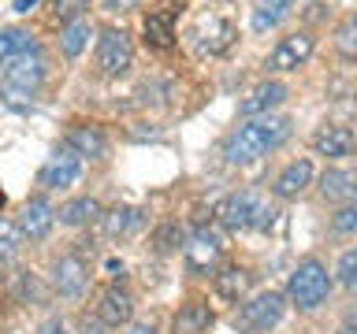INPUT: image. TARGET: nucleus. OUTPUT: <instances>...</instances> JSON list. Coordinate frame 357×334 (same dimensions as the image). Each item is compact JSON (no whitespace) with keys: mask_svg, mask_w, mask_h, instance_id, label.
Listing matches in <instances>:
<instances>
[{"mask_svg":"<svg viewBox=\"0 0 357 334\" xmlns=\"http://www.w3.org/2000/svg\"><path fill=\"white\" fill-rule=\"evenodd\" d=\"M290 138V119L283 116H257L245 119L242 127H234L223 141V160L231 167H245L257 164L261 156H268L272 149H279Z\"/></svg>","mask_w":357,"mask_h":334,"instance_id":"f257e3e1","label":"nucleus"},{"mask_svg":"<svg viewBox=\"0 0 357 334\" xmlns=\"http://www.w3.org/2000/svg\"><path fill=\"white\" fill-rule=\"evenodd\" d=\"M45 71H49V63H45L41 49L11 56V60L0 63V93H4L11 104H26V100H33V93L41 89Z\"/></svg>","mask_w":357,"mask_h":334,"instance_id":"f03ea898","label":"nucleus"},{"mask_svg":"<svg viewBox=\"0 0 357 334\" xmlns=\"http://www.w3.org/2000/svg\"><path fill=\"white\" fill-rule=\"evenodd\" d=\"M331 275L328 267H324L317 256H309V260H301L294 271H290V283H287V297L290 305L301 308V312H317L324 301L331 297Z\"/></svg>","mask_w":357,"mask_h":334,"instance_id":"7ed1b4c3","label":"nucleus"},{"mask_svg":"<svg viewBox=\"0 0 357 334\" xmlns=\"http://www.w3.org/2000/svg\"><path fill=\"white\" fill-rule=\"evenodd\" d=\"M287 312V297L279 289H261L253 294L250 301H242L238 312H234V327L238 331H250V334H261V331H272Z\"/></svg>","mask_w":357,"mask_h":334,"instance_id":"20e7f679","label":"nucleus"},{"mask_svg":"<svg viewBox=\"0 0 357 334\" xmlns=\"http://www.w3.org/2000/svg\"><path fill=\"white\" fill-rule=\"evenodd\" d=\"M134 67V41L127 30L105 26L97 38V71L105 78H123Z\"/></svg>","mask_w":357,"mask_h":334,"instance_id":"39448f33","label":"nucleus"},{"mask_svg":"<svg viewBox=\"0 0 357 334\" xmlns=\"http://www.w3.org/2000/svg\"><path fill=\"white\" fill-rule=\"evenodd\" d=\"M183 256H186V271L190 275H212L220 267V260H223V238H220V230L197 227L186 238Z\"/></svg>","mask_w":357,"mask_h":334,"instance_id":"423d86ee","label":"nucleus"},{"mask_svg":"<svg viewBox=\"0 0 357 334\" xmlns=\"http://www.w3.org/2000/svg\"><path fill=\"white\" fill-rule=\"evenodd\" d=\"M49 286H52V294H60L67 301H78L89 286V264L78 253L56 256L52 267H49Z\"/></svg>","mask_w":357,"mask_h":334,"instance_id":"0eeeda50","label":"nucleus"},{"mask_svg":"<svg viewBox=\"0 0 357 334\" xmlns=\"http://www.w3.org/2000/svg\"><path fill=\"white\" fill-rule=\"evenodd\" d=\"M312 49H317V38H312L309 30L287 33V38H279V45L272 49V56H268V67H272V71H279V74L298 71L301 63H309Z\"/></svg>","mask_w":357,"mask_h":334,"instance_id":"6e6552de","label":"nucleus"},{"mask_svg":"<svg viewBox=\"0 0 357 334\" xmlns=\"http://www.w3.org/2000/svg\"><path fill=\"white\" fill-rule=\"evenodd\" d=\"M78 175H82V156L63 145L60 152H52L49 160L41 164L38 186H41V189H67V186L78 182Z\"/></svg>","mask_w":357,"mask_h":334,"instance_id":"1a4fd4ad","label":"nucleus"},{"mask_svg":"<svg viewBox=\"0 0 357 334\" xmlns=\"http://www.w3.org/2000/svg\"><path fill=\"white\" fill-rule=\"evenodd\" d=\"M257 205H261V197L253 193V189H238V193H227L216 205V219L223 230H245L253 227V216H257Z\"/></svg>","mask_w":357,"mask_h":334,"instance_id":"9d476101","label":"nucleus"},{"mask_svg":"<svg viewBox=\"0 0 357 334\" xmlns=\"http://www.w3.org/2000/svg\"><path fill=\"white\" fill-rule=\"evenodd\" d=\"M56 208H52V200L45 197V193H38V197H30L26 205L19 208V227H22V234H26L30 241H41V238H49V230L56 227Z\"/></svg>","mask_w":357,"mask_h":334,"instance_id":"9b49d317","label":"nucleus"},{"mask_svg":"<svg viewBox=\"0 0 357 334\" xmlns=\"http://www.w3.org/2000/svg\"><path fill=\"white\" fill-rule=\"evenodd\" d=\"M312 152L328 156V160H342L357 149V134L350 127H339V122H328V127H317V134L309 138Z\"/></svg>","mask_w":357,"mask_h":334,"instance_id":"f8f14e48","label":"nucleus"},{"mask_svg":"<svg viewBox=\"0 0 357 334\" xmlns=\"http://www.w3.org/2000/svg\"><path fill=\"white\" fill-rule=\"evenodd\" d=\"M97 316L108 323V327H127V323L134 319V297H130V289L127 286H119V283H112L100 289V297H97Z\"/></svg>","mask_w":357,"mask_h":334,"instance_id":"ddd939ff","label":"nucleus"},{"mask_svg":"<svg viewBox=\"0 0 357 334\" xmlns=\"http://www.w3.org/2000/svg\"><path fill=\"white\" fill-rule=\"evenodd\" d=\"M194 38H197V49L205 56H223V52H231L234 41H238V30H234V22H227V19H205L194 30Z\"/></svg>","mask_w":357,"mask_h":334,"instance_id":"4468645a","label":"nucleus"},{"mask_svg":"<svg viewBox=\"0 0 357 334\" xmlns=\"http://www.w3.org/2000/svg\"><path fill=\"white\" fill-rule=\"evenodd\" d=\"M67 149H75L82 160H105V152H108V138H105V130L93 127V122H75L71 130H67Z\"/></svg>","mask_w":357,"mask_h":334,"instance_id":"2eb2a0df","label":"nucleus"},{"mask_svg":"<svg viewBox=\"0 0 357 334\" xmlns=\"http://www.w3.org/2000/svg\"><path fill=\"white\" fill-rule=\"evenodd\" d=\"M287 93H290V89H287L283 82H275V78H272V82H261V86H257L253 93H250V97H245L242 104H238V111H242L245 119L272 116V108H279V104H283V100H287Z\"/></svg>","mask_w":357,"mask_h":334,"instance_id":"dca6fc26","label":"nucleus"},{"mask_svg":"<svg viewBox=\"0 0 357 334\" xmlns=\"http://www.w3.org/2000/svg\"><path fill=\"white\" fill-rule=\"evenodd\" d=\"M320 197L324 200H354L357 197V167H328L320 175Z\"/></svg>","mask_w":357,"mask_h":334,"instance_id":"f3484780","label":"nucleus"},{"mask_svg":"<svg viewBox=\"0 0 357 334\" xmlns=\"http://www.w3.org/2000/svg\"><path fill=\"white\" fill-rule=\"evenodd\" d=\"M216 316H212L208 305H201V301H186L183 308L172 316V334H208Z\"/></svg>","mask_w":357,"mask_h":334,"instance_id":"a211bd4d","label":"nucleus"},{"mask_svg":"<svg viewBox=\"0 0 357 334\" xmlns=\"http://www.w3.org/2000/svg\"><path fill=\"white\" fill-rule=\"evenodd\" d=\"M305 186H312V164L309 160H294V164H287L283 171H279L272 189H275L279 200H294L298 193H305Z\"/></svg>","mask_w":357,"mask_h":334,"instance_id":"6ab92c4d","label":"nucleus"},{"mask_svg":"<svg viewBox=\"0 0 357 334\" xmlns=\"http://www.w3.org/2000/svg\"><path fill=\"white\" fill-rule=\"evenodd\" d=\"M250 283H253V275L245 271V267H238V264L220 267L216 278H212L216 294H220L223 301H234V305H242V301H245V289H250Z\"/></svg>","mask_w":357,"mask_h":334,"instance_id":"aec40b11","label":"nucleus"},{"mask_svg":"<svg viewBox=\"0 0 357 334\" xmlns=\"http://www.w3.org/2000/svg\"><path fill=\"white\" fill-rule=\"evenodd\" d=\"M56 216H60L63 227H86V223L105 219V212H100V205L93 197H71V200H63V205H60Z\"/></svg>","mask_w":357,"mask_h":334,"instance_id":"412c9836","label":"nucleus"},{"mask_svg":"<svg viewBox=\"0 0 357 334\" xmlns=\"http://www.w3.org/2000/svg\"><path fill=\"white\" fill-rule=\"evenodd\" d=\"M142 33H145V45L153 49H172L175 45V19L172 11H149L142 22Z\"/></svg>","mask_w":357,"mask_h":334,"instance_id":"4be33fe9","label":"nucleus"},{"mask_svg":"<svg viewBox=\"0 0 357 334\" xmlns=\"http://www.w3.org/2000/svg\"><path fill=\"white\" fill-rule=\"evenodd\" d=\"M290 8H294V0H261V4L253 8V19H250L253 33H268V30H275L279 22H283V19L290 15Z\"/></svg>","mask_w":357,"mask_h":334,"instance_id":"5701e85b","label":"nucleus"},{"mask_svg":"<svg viewBox=\"0 0 357 334\" xmlns=\"http://www.w3.org/2000/svg\"><path fill=\"white\" fill-rule=\"evenodd\" d=\"M89 33H93V26H89V19L86 15H78L71 19L67 26L60 30V49L67 60H78V56L86 52V45H89Z\"/></svg>","mask_w":357,"mask_h":334,"instance_id":"b1692460","label":"nucleus"},{"mask_svg":"<svg viewBox=\"0 0 357 334\" xmlns=\"http://www.w3.org/2000/svg\"><path fill=\"white\" fill-rule=\"evenodd\" d=\"M33 49H41V45L33 41L30 30H19V26H4V30H0V63L11 60V56L33 52Z\"/></svg>","mask_w":357,"mask_h":334,"instance_id":"393cba45","label":"nucleus"},{"mask_svg":"<svg viewBox=\"0 0 357 334\" xmlns=\"http://www.w3.org/2000/svg\"><path fill=\"white\" fill-rule=\"evenodd\" d=\"M145 227V212L142 208H116L105 216V230L112 238H123V234H134Z\"/></svg>","mask_w":357,"mask_h":334,"instance_id":"a878e982","label":"nucleus"},{"mask_svg":"<svg viewBox=\"0 0 357 334\" xmlns=\"http://www.w3.org/2000/svg\"><path fill=\"white\" fill-rule=\"evenodd\" d=\"M26 245V234H22L19 219H0V264H11Z\"/></svg>","mask_w":357,"mask_h":334,"instance_id":"bb28decb","label":"nucleus"},{"mask_svg":"<svg viewBox=\"0 0 357 334\" xmlns=\"http://www.w3.org/2000/svg\"><path fill=\"white\" fill-rule=\"evenodd\" d=\"M335 52L342 60H357V15H346L335 26Z\"/></svg>","mask_w":357,"mask_h":334,"instance_id":"cd10ccee","label":"nucleus"},{"mask_svg":"<svg viewBox=\"0 0 357 334\" xmlns=\"http://www.w3.org/2000/svg\"><path fill=\"white\" fill-rule=\"evenodd\" d=\"M153 245H156V253H175L178 245H186V234L178 223H164V227L153 230Z\"/></svg>","mask_w":357,"mask_h":334,"instance_id":"c85d7f7f","label":"nucleus"},{"mask_svg":"<svg viewBox=\"0 0 357 334\" xmlns=\"http://www.w3.org/2000/svg\"><path fill=\"white\" fill-rule=\"evenodd\" d=\"M335 278L350 289V294H357V245L354 249H346L342 256H339V267H335Z\"/></svg>","mask_w":357,"mask_h":334,"instance_id":"c756f323","label":"nucleus"},{"mask_svg":"<svg viewBox=\"0 0 357 334\" xmlns=\"http://www.w3.org/2000/svg\"><path fill=\"white\" fill-rule=\"evenodd\" d=\"M331 230L335 234H357V197L346 200V205L331 216Z\"/></svg>","mask_w":357,"mask_h":334,"instance_id":"7c9ffc66","label":"nucleus"},{"mask_svg":"<svg viewBox=\"0 0 357 334\" xmlns=\"http://www.w3.org/2000/svg\"><path fill=\"white\" fill-rule=\"evenodd\" d=\"M275 223V208L268 205V200H261V205H257V216H253V230H268Z\"/></svg>","mask_w":357,"mask_h":334,"instance_id":"2f4dec72","label":"nucleus"},{"mask_svg":"<svg viewBox=\"0 0 357 334\" xmlns=\"http://www.w3.org/2000/svg\"><path fill=\"white\" fill-rule=\"evenodd\" d=\"M33 334H71V327H67V319H60V316H49V319H45V323H41V327L33 331Z\"/></svg>","mask_w":357,"mask_h":334,"instance_id":"473e14b6","label":"nucleus"},{"mask_svg":"<svg viewBox=\"0 0 357 334\" xmlns=\"http://www.w3.org/2000/svg\"><path fill=\"white\" fill-rule=\"evenodd\" d=\"M123 334H156V327H153V323H145V319H142V323L130 319L127 327H123Z\"/></svg>","mask_w":357,"mask_h":334,"instance_id":"72a5a7b5","label":"nucleus"},{"mask_svg":"<svg viewBox=\"0 0 357 334\" xmlns=\"http://www.w3.org/2000/svg\"><path fill=\"white\" fill-rule=\"evenodd\" d=\"M138 4H142V0H105L108 11H134Z\"/></svg>","mask_w":357,"mask_h":334,"instance_id":"f704fd0d","label":"nucleus"},{"mask_svg":"<svg viewBox=\"0 0 357 334\" xmlns=\"http://www.w3.org/2000/svg\"><path fill=\"white\" fill-rule=\"evenodd\" d=\"M335 334H357V316H354V319H346V323H342V327L335 331Z\"/></svg>","mask_w":357,"mask_h":334,"instance_id":"c9c22d12","label":"nucleus"},{"mask_svg":"<svg viewBox=\"0 0 357 334\" xmlns=\"http://www.w3.org/2000/svg\"><path fill=\"white\" fill-rule=\"evenodd\" d=\"M33 4H38V0H15V11H30Z\"/></svg>","mask_w":357,"mask_h":334,"instance_id":"e433bc0d","label":"nucleus"}]
</instances>
